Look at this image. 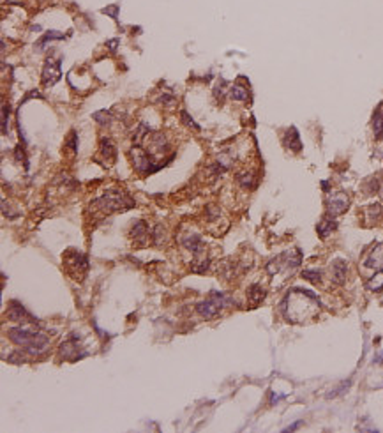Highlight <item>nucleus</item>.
Masks as SVG:
<instances>
[{
    "mask_svg": "<svg viewBox=\"0 0 383 433\" xmlns=\"http://www.w3.org/2000/svg\"><path fill=\"white\" fill-rule=\"evenodd\" d=\"M152 147L156 148V150H164V147H166V138H164L163 133H159V131L152 133Z\"/></svg>",
    "mask_w": 383,
    "mask_h": 433,
    "instance_id": "obj_25",
    "label": "nucleus"
},
{
    "mask_svg": "<svg viewBox=\"0 0 383 433\" xmlns=\"http://www.w3.org/2000/svg\"><path fill=\"white\" fill-rule=\"evenodd\" d=\"M118 9H120V6L115 4V6H110V8H104L103 12H104V14H110L111 18L117 22V20H118Z\"/></svg>",
    "mask_w": 383,
    "mask_h": 433,
    "instance_id": "obj_33",
    "label": "nucleus"
},
{
    "mask_svg": "<svg viewBox=\"0 0 383 433\" xmlns=\"http://www.w3.org/2000/svg\"><path fill=\"white\" fill-rule=\"evenodd\" d=\"M350 207V196L345 191H338V193H332L327 198V216L336 218L341 216L348 210Z\"/></svg>",
    "mask_w": 383,
    "mask_h": 433,
    "instance_id": "obj_4",
    "label": "nucleus"
},
{
    "mask_svg": "<svg viewBox=\"0 0 383 433\" xmlns=\"http://www.w3.org/2000/svg\"><path fill=\"white\" fill-rule=\"evenodd\" d=\"M373 130H375L376 138L383 136V110L382 108L375 114V118H373Z\"/></svg>",
    "mask_w": 383,
    "mask_h": 433,
    "instance_id": "obj_23",
    "label": "nucleus"
},
{
    "mask_svg": "<svg viewBox=\"0 0 383 433\" xmlns=\"http://www.w3.org/2000/svg\"><path fill=\"white\" fill-rule=\"evenodd\" d=\"M366 214H368L369 223H376V220L383 214V206H380V204H373V206L368 207Z\"/></svg>",
    "mask_w": 383,
    "mask_h": 433,
    "instance_id": "obj_24",
    "label": "nucleus"
},
{
    "mask_svg": "<svg viewBox=\"0 0 383 433\" xmlns=\"http://www.w3.org/2000/svg\"><path fill=\"white\" fill-rule=\"evenodd\" d=\"M76 142H78V134H76V131H71V133H69V138L65 140V147L71 148L72 154H76Z\"/></svg>",
    "mask_w": 383,
    "mask_h": 433,
    "instance_id": "obj_29",
    "label": "nucleus"
},
{
    "mask_svg": "<svg viewBox=\"0 0 383 433\" xmlns=\"http://www.w3.org/2000/svg\"><path fill=\"white\" fill-rule=\"evenodd\" d=\"M366 288L371 290V292H380V290H383V270H376L375 276L369 278L368 283H366Z\"/></svg>",
    "mask_w": 383,
    "mask_h": 433,
    "instance_id": "obj_19",
    "label": "nucleus"
},
{
    "mask_svg": "<svg viewBox=\"0 0 383 433\" xmlns=\"http://www.w3.org/2000/svg\"><path fill=\"white\" fill-rule=\"evenodd\" d=\"M152 239L156 244H163V239H164V228L163 226H156L152 230Z\"/></svg>",
    "mask_w": 383,
    "mask_h": 433,
    "instance_id": "obj_28",
    "label": "nucleus"
},
{
    "mask_svg": "<svg viewBox=\"0 0 383 433\" xmlns=\"http://www.w3.org/2000/svg\"><path fill=\"white\" fill-rule=\"evenodd\" d=\"M53 39H65V36L60 34V32H57V30H48V32H46V36L41 39V41L35 42V48H37V50H44L46 46H48V42L53 41Z\"/></svg>",
    "mask_w": 383,
    "mask_h": 433,
    "instance_id": "obj_20",
    "label": "nucleus"
},
{
    "mask_svg": "<svg viewBox=\"0 0 383 433\" xmlns=\"http://www.w3.org/2000/svg\"><path fill=\"white\" fill-rule=\"evenodd\" d=\"M65 262H67L69 272H81L85 276L88 270V260L83 253H78V251H72V253H67L65 256Z\"/></svg>",
    "mask_w": 383,
    "mask_h": 433,
    "instance_id": "obj_8",
    "label": "nucleus"
},
{
    "mask_svg": "<svg viewBox=\"0 0 383 433\" xmlns=\"http://www.w3.org/2000/svg\"><path fill=\"white\" fill-rule=\"evenodd\" d=\"M7 316H9V320H12V322H21V320H30V322H35L34 316L28 315L27 310L23 308L18 300H12V302L7 306Z\"/></svg>",
    "mask_w": 383,
    "mask_h": 433,
    "instance_id": "obj_10",
    "label": "nucleus"
},
{
    "mask_svg": "<svg viewBox=\"0 0 383 433\" xmlns=\"http://www.w3.org/2000/svg\"><path fill=\"white\" fill-rule=\"evenodd\" d=\"M380 194L383 196V180H382V188H380Z\"/></svg>",
    "mask_w": 383,
    "mask_h": 433,
    "instance_id": "obj_37",
    "label": "nucleus"
},
{
    "mask_svg": "<svg viewBox=\"0 0 383 433\" xmlns=\"http://www.w3.org/2000/svg\"><path fill=\"white\" fill-rule=\"evenodd\" d=\"M94 118L99 122V124H108L110 122V114L108 112H97V114H94Z\"/></svg>",
    "mask_w": 383,
    "mask_h": 433,
    "instance_id": "obj_32",
    "label": "nucleus"
},
{
    "mask_svg": "<svg viewBox=\"0 0 383 433\" xmlns=\"http://www.w3.org/2000/svg\"><path fill=\"white\" fill-rule=\"evenodd\" d=\"M101 154H103V158H106L110 161H113L115 156H117V148H115V144L110 138H103L101 140Z\"/></svg>",
    "mask_w": 383,
    "mask_h": 433,
    "instance_id": "obj_18",
    "label": "nucleus"
},
{
    "mask_svg": "<svg viewBox=\"0 0 383 433\" xmlns=\"http://www.w3.org/2000/svg\"><path fill=\"white\" fill-rule=\"evenodd\" d=\"M237 180H239L240 186H244V188H249L254 184L253 174H251V172H240V174L237 175Z\"/></svg>",
    "mask_w": 383,
    "mask_h": 433,
    "instance_id": "obj_27",
    "label": "nucleus"
},
{
    "mask_svg": "<svg viewBox=\"0 0 383 433\" xmlns=\"http://www.w3.org/2000/svg\"><path fill=\"white\" fill-rule=\"evenodd\" d=\"M265 296H267V292L260 285H251L249 290H247V297H249L251 306H253V308L254 306H258V304L265 299Z\"/></svg>",
    "mask_w": 383,
    "mask_h": 433,
    "instance_id": "obj_17",
    "label": "nucleus"
},
{
    "mask_svg": "<svg viewBox=\"0 0 383 433\" xmlns=\"http://www.w3.org/2000/svg\"><path fill=\"white\" fill-rule=\"evenodd\" d=\"M330 269H332V282L336 285H343L346 282V276H348V264L343 258H336Z\"/></svg>",
    "mask_w": 383,
    "mask_h": 433,
    "instance_id": "obj_11",
    "label": "nucleus"
},
{
    "mask_svg": "<svg viewBox=\"0 0 383 433\" xmlns=\"http://www.w3.org/2000/svg\"><path fill=\"white\" fill-rule=\"evenodd\" d=\"M336 228H338V221L334 220V218H327L323 223L318 224V236L320 239H327V237L330 236L332 232H336Z\"/></svg>",
    "mask_w": 383,
    "mask_h": 433,
    "instance_id": "obj_16",
    "label": "nucleus"
},
{
    "mask_svg": "<svg viewBox=\"0 0 383 433\" xmlns=\"http://www.w3.org/2000/svg\"><path fill=\"white\" fill-rule=\"evenodd\" d=\"M322 188H323L325 191H329V182H327V180H325V182H322Z\"/></svg>",
    "mask_w": 383,
    "mask_h": 433,
    "instance_id": "obj_36",
    "label": "nucleus"
},
{
    "mask_svg": "<svg viewBox=\"0 0 383 433\" xmlns=\"http://www.w3.org/2000/svg\"><path fill=\"white\" fill-rule=\"evenodd\" d=\"M380 188H382V180H380L378 177H369L364 182V193H368V194L380 193Z\"/></svg>",
    "mask_w": 383,
    "mask_h": 433,
    "instance_id": "obj_22",
    "label": "nucleus"
},
{
    "mask_svg": "<svg viewBox=\"0 0 383 433\" xmlns=\"http://www.w3.org/2000/svg\"><path fill=\"white\" fill-rule=\"evenodd\" d=\"M97 207H101L104 212H118V210H127L131 207H134V202L124 191L111 190L103 198H99Z\"/></svg>",
    "mask_w": 383,
    "mask_h": 433,
    "instance_id": "obj_3",
    "label": "nucleus"
},
{
    "mask_svg": "<svg viewBox=\"0 0 383 433\" xmlns=\"http://www.w3.org/2000/svg\"><path fill=\"white\" fill-rule=\"evenodd\" d=\"M131 156H133V163H134V168H136L140 174H154V172L161 170L164 164H154L148 156L147 152L143 150L141 147H133L131 150Z\"/></svg>",
    "mask_w": 383,
    "mask_h": 433,
    "instance_id": "obj_5",
    "label": "nucleus"
},
{
    "mask_svg": "<svg viewBox=\"0 0 383 433\" xmlns=\"http://www.w3.org/2000/svg\"><path fill=\"white\" fill-rule=\"evenodd\" d=\"M108 44H110V50H111V52H115V50H117V44H118V39H111V41L108 42Z\"/></svg>",
    "mask_w": 383,
    "mask_h": 433,
    "instance_id": "obj_34",
    "label": "nucleus"
},
{
    "mask_svg": "<svg viewBox=\"0 0 383 433\" xmlns=\"http://www.w3.org/2000/svg\"><path fill=\"white\" fill-rule=\"evenodd\" d=\"M76 340H78V334H71L67 340H64L60 343V346H58V356H62L67 361H78V359L85 358L87 352H81Z\"/></svg>",
    "mask_w": 383,
    "mask_h": 433,
    "instance_id": "obj_6",
    "label": "nucleus"
},
{
    "mask_svg": "<svg viewBox=\"0 0 383 433\" xmlns=\"http://www.w3.org/2000/svg\"><path fill=\"white\" fill-rule=\"evenodd\" d=\"M60 64H62L60 58H55V60L48 58V60L44 62V68H42V80H41L44 87L55 85L58 80H60V76H62Z\"/></svg>",
    "mask_w": 383,
    "mask_h": 433,
    "instance_id": "obj_7",
    "label": "nucleus"
},
{
    "mask_svg": "<svg viewBox=\"0 0 383 433\" xmlns=\"http://www.w3.org/2000/svg\"><path fill=\"white\" fill-rule=\"evenodd\" d=\"M131 237H133L134 244L138 242V246H147L148 240V226L145 221H136L133 224V230H131Z\"/></svg>",
    "mask_w": 383,
    "mask_h": 433,
    "instance_id": "obj_13",
    "label": "nucleus"
},
{
    "mask_svg": "<svg viewBox=\"0 0 383 433\" xmlns=\"http://www.w3.org/2000/svg\"><path fill=\"white\" fill-rule=\"evenodd\" d=\"M7 118H9V108L7 104H2V133L7 134Z\"/></svg>",
    "mask_w": 383,
    "mask_h": 433,
    "instance_id": "obj_31",
    "label": "nucleus"
},
{
    "mask_svg": "<svg viewBox=\"0 0 383 433\" xmlns=\"http://www.w3.org/2000/svg\"><path fill=\"white\" fill-rule=\"evenodd\" d=\"M9 340L16 345L23 346V350L32 356H39V354L46 352L49 346V338L42 332H37L28 327H12L7 332Z\"/></svg>",
    "mask_w": 383,
    "mask_h": 433,
    "instance_id": "obj_2",
    "label": "nucleus"
},
{
    "mask_svg": "<svg viewBox=\"0 0 383 433\" xmlns=\"http://www.w3.org/2000/svg\"><path fill=\"white\" fill-rule=\"evenodd\" d=\"M300 424H302V422H300V421H299V422H295V424H292V426H290V428H286L285 432H292V430H297Z\"/></svg>",
    "mask_w": 383,
    "mask_h": 433,
    "instance_id": "obj_35",
    "label": "nucleus"
},
{
    "mask_svg": "<svg viewBox=\"0 0 383 433\" xmlns=\"http://www.w3.org/2000/svg\"><path fill=\"white\" fill-rule=\"evenodd\" d=\"M221 306L216 302L214 299H207V300H201V302L196 304V313L200 316L207 320H212V318H217L221 315Z\"/></svg>",
    "mask_w": 383,
    "mask_h": 433,
    "instance_id": "obj_9",
    "label": "nucleus"
},
{
    "mask_svg": "<svg viewBox=\"0 0 383 433\" xmlns=\"http://www.w3.org/2000/svg\"><path fill=\"white\" fill-rule=\"evenodd\" d=\"M322 310L318 297L309 290L292 288L281 302V313L290 324H306Z\"/></svg>",
    "mask_w": 383,
    "mask_h": 433,
    "instance_id": "obj_1",
    "label": "nucleus"
},
{
    "mask_svg": "<svg viewBox=\"0 0 383 433\" xmlns=\"http://www.w3.org/2000/svg\"><path fill=\"white\" fill-rule=\"evenodd\" d=\"M230 96H232V99L242 101V103H246L247 99H249V92H247V88L242 87V85H233L232 90H230Z\"/></svg>",
    "mask_w": 383,
    "mask_h": 433,
    "instance_id": "obj_21",
    "label": "nucleus"
},
{
    "mask_svg": "<svg viewBox=\"0 0 383 433\" xmlns=\"http://www.w3.org/2000/svg\"><path fill=\"white\" fill-rule=\"evenodd\" d=\"M302 278L311 282L313 285H318V283H322V270H304Z\"/></svg>",
    "mask_w": 383,
    "mask_h": 433,
    "instance_id": "obj_26",
    "label": "nucleus"
},
{
    "mask_svg": "<svg viewBox=\"0 0 383 433\" xmlns=\"http://www.w3.org/2000/svg\"><path fill=\"white\" fill-rule=\"evenodd\" d=\"M283 142H285L286 147H288L290 150H293V152H299L300 148H302V142H300L299 131H297L295 128H290V130L286 131Z\"/></svg>",
    "mask_w": 383,
    "mask_h": 433,
    "instance_id": "obj_14",
    "label": "nucleus"
},
{
    "mask_svg": "<svg viewBox=\"0 0 383 433\" xmlns=\"http://www.w3.org/2000/svg\"><path fill=\"white\" fill-rule=\"evenodd\" d=\"M180 118H182V122H184V124H186V126H189V128H194V130H196V131L200 130V126H198L196 122H194L193 118L189 117V114H187V112H184V110L180 112Z\"/></svg>",
    "mask_w": 383,
    "mask_h": 433,
    "instance_id": "obj_30",
    "label": "nucleus"
},
{
    "mask_svg": "<svg viewBox=\"0 0 383 433\" xmlns=\"http://www.w3.org/2000/svg\"><path fill=\"white\" fill-rule=\"evenodd\" d=\"M383 266V242H378L371 250V253L366 256L364 267L368 269H380Z\"/></svg>",
    "mask_w": 383,
    "mask_h": 433,
    "instance_id": "obj_12",
    "label": "nucleus"
},
{
    "mask_svg": "<svg viewBox=\"0 0 383 433\" xmlns=\"http://www.w3.org/2000/svg\"><path fill=\"white\" fill-rule=\"evenodd\" d=\"M182 246L187 248V250L191 251V253L198 254L203 251V242H201V239L198 236H194V234H189V236L182 237Z\"/></svg>",
    "mask_w": 383,
    "mask_h": 433,
    "instance_id": "obj_15",
    "label": "nucleus"
}]
</instances>
